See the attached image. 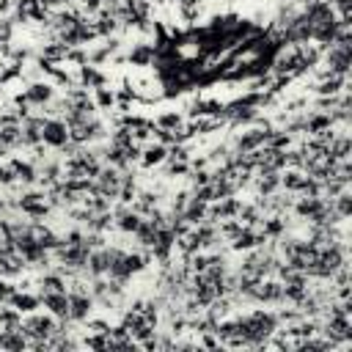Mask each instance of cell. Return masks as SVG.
<instances>
[{"mask_svg":"<svg viewBox=\"0 0 352 352\" xmlns=\"http://www.w3.org/2000/svg\"><path fill=\"white\" fill-rule=\"evenodd\" d=\"M0 349L6 352H22L28 349V338L19 327H11V330H0Z\"/></svg>","mask_w":352,"mask_h":352,"instance_id":"obj_12","label":"cell"},{"mask_svg":"<svg viewBox=\"0 0 352 352\" xmlns=\"http://www.w3.org/2000/svg\"><path fill=\"white\" fill-rule=\"evenodd\" d=\"M66 322L55 319L50 311L38 308V311H30V314H22V322H19V330L25 333L28 338V349H47V341L63 330Z\"/></svg>","mask_w":352,"mask_h":352,"instance_id":"obj_2","label":"cell"},{"mask_svg":"<svg viewBox=\"0 0 352 352\" xmlns=\"http://www.w3.org/2000/svg\"><path fill=\"white\" fill-rule=\"evenodd\" d=\"M154 126L157 129H165V132H173V129H179L182 124H187V113L184 110H176V107H170V110H160V113H154Z\"/></svg>","mask_w":352,"mask_h":352,"instance_id":"obj_11","label":"cell"},{"mask_svg":"<svg viewBox=\"0 0 352 352\" xmlns=\"http://www.w3.org/2000/svg\"><path fill=\"white\" fill-rule=\"evenodd\" d=\"M38 297L44 311H50L60 322H69V292H41Z\"/></svg>","mask_w":352,"mask_h":352,"instance_id":"obj_7","label":"cell"},{"mask_svg":"<svg viewBox=\"0 0 352 352\" xmlns=\"http://www.w3.org/2000/svg\"><path fill=\"white\" fill-rule=\"evenodd\" d=\"M16 212L28 220H47L52 214V204L47 198V190L41 187H25L22 195L16 198Z\"/></svg>","mask_w":352,"mask_h":352,"instance_id":"obj_3","label":"cell"},{"mask_svg":"<svg viewBox=\"0 0 352 352\" xmlns=\"http://www.w3.org/2000/svg\"><path fill=\"white\" fill-rule=\"evenodd\" d=\"M28 270V264H25V258L14 250V248H8V250H0V278H8V280H16L22 272Z\"/></svg>","mask_w":352,"mask_h":352,"instance_id":"obj_9","label":"cell"},{"mask_svg":"<svg viewBox=\"0 0 352 352\" xmlns=\"http://www.w3.org/2000/svg\"><path fill=\"white\" fill-rule=\"evenodd\" d=\"M69 143H72V135H69L66 118L44 116V124H41V146L50 148V151H63Z\"/></svg>","mask_w":352,"mask_h":352,"instance_id":"obj_5","label":"cell"},{"mask_svg":"<svg viewBox=\"0 0 352 352\" xmlns=\"http://www.w3.org/2000/svg\"><path fill=\"white\" fill-rule=\"evenodd\" d=\"M8 305L11 308H16L19 314H30V311H38L41 308V297H38V292H33V289H14V294L8 297Z\"/></svg>","mask_w":352,"mask_h":352,"instance_id":"obj_10","label":"cell"},{"mask_svg":"<svg viewBox=\"0 0 352 352\" xmlns=\"http://www.w3.org/2000/svg\"><path fill=\"white\" fill-rule=\"evenodd\" d=\"M168 160V146H162L160 140H151L146 146H140V157H138V168L140 170H157L162 168Z\"/></svg>","mask_w":352,"mask_h":352,"instance_id":"obj_6","label":"cell"},{"mask_svg":"<svg viewBox=\"0 0 352 352\" xmlns=\"http://www.w3.org/2000/svg\"><path fill=\"white\" fill-rule=\"evenodd\" d=\"M305 182H308V173L302 165H286L280 170V190L289 195H297L305 187Z\"/></svg>","mask_w":352,"mask_h":352,"instance_id":"obj_8","label":"cell"},{"mask_svg":"<svg viewBox=\"0 0 352 352\" xmlns=\"http://www.w3.org/2000/svg\"><path fill=\"white\" fill-rule=\"evenodd\" d=\"M124 176H126V170H121V168L104 162V165L99 168V173L94 176V182H91V184H94V192H99V195L107 198L110 204L118 201L121 187H124Z\"/></svg>","mask_w":352,"mask_h":352,"instance_id":"obj_4","label":"cell"},{"mask_svg":"<svg viewBox=\"0 0 352 352\" xmlns=\"http://www.w3.org/2000/svg\"><path fill=\"white\" fill-rule=\"evenodd\" d=\"M330 206H333V212H336L341 220H346V217L352 214V192H349V187L341 190L336 198H330Z\"/></svg>","mask_w":352,"mask_h":352,"instance_id":"obj_13","label":"cell"},{"mask_svg":"<svg viewBox=\"0 0 352 352\" xmlns=\"http://www.w3.org/2000/svg\"><path fill=\"white\" fill-rule=\"evenodd\" d=\"M239 316V330L245 336L248 346H264L267 338L278 330V311L264 308V305H245V311H236Z\"/></svg>","mask_w":352,"mask_h":352,"instance_id":"obj_1","label":"cell"}]
</instances>
